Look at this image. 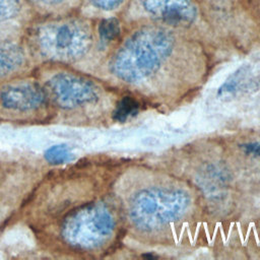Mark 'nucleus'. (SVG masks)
I'll use <instances>...</instances> for the list:
<instances>
[{
	"instance_id": "obj_1",
	"label": "nucleus",
	"mask_w": 260,
	"mask_h": 260,
	"mask_svg": "<svg viewBox=\"0 0 260 260\" xmlns=\"http://www.w3.org/2000/svg\"><path fill=\"white\" fill-rule=\"evenodd\" d=\"M21 38L32 62L39 64L71 65L85 57L92 45L90 23L71 11L31 19Z\"/></svg>"
},
{
	"instance_id": "obj_2",
	"label": "nucleus",
	"mask_w": 260,
	"mask_h": 260,
	"mask_svg": "<svg viewBox=\"0 0 260 260\" xmlns=\"http://www.w3.org/2000/svg\"><path fill=\"white\" fill-rule=\"evenodd\" d=\"M44 160L0 152V230L24 210L46 175Z\"/></svg>"
},
{
	"instance_id": "obj_3",
	"label": "nucleus",
	"mask_w": 260,
	"mask_h": 260,
	"mask_svg": "<svg viewBox=\"0 0 260 260\" xmlns=\"http://www.w3.org/2000/svg\"><path fill=\"white\" fill-rule=\"evenodd\" d=\"M35 76L42 84L54 118L57 115L68 121L99 100L98 87L86 76L70 68V65L40 64Z\"/></svg>"
},
{
	"instance_id": "obj_4",
	"label": "nucleus",
	"mask_w": 260,
	"mask_h": 260,
	"mask_svg": "<svg viewBox=\"0 0 260 260\" xmlns=\"http://www.w3.org/2000/svg\"><path fill=\"white\" fill-rule=\"evenodd\" d=\"M171 35L158 27H146L129 38L114 55L111 67L121 78L144 77L154 71L172 50Z\"/></svg>"
},
{
	"instance_id": "obj_5",
	"label": "nucleus",
	"mask_w": 260,
	"mask_h": 260,
	"mask_svg": "<svg viewBox=\"0 0 260 260\" xmlns=\"http://www.w3.org/2000/svg\"><path fill=\"white\" fill-rule=\"evenodd\" d=\"M52 119L54 115L48 96L35 74L0 83V121L42 123Z\"/></svg>"
},
{
	"instance_id": "obj_6",
	"label": "nucleus",
	"mask_w": 260,
	"mask_h": 260,
	"mask_svg": "<svg viewBox=\"0 0 260 260\" xmlns=\"http://www.w3.org/2000/svg\"><path fill=\"white\" fill-rule=\"evenodd\" d=\"M31 64L32 59L22 38L0 34V83L25 75Z\"/></svg>"
},
{
	"instance_id": "obj_7",
	"label": "nucleus",
	"mask_w": 260,
	"mask_h": 260,
	"mask_svg": "<svg viewBox=\"0 0 260 260\" xmlns=\"http://www.w3.org/2000/svg\"><path fill=\"white\" fill-rule=\"evenodd\" d=\"M141 4L152 17L173 25L190 24L197 13L192 0H141Z\"/></svg>"
},
{
	"instance_id": "obj_8",
	"label": "nucleus",
	"mask_w": 260,
	"mask_h": 260,
	"mask_svg": "<svg viewBox=\"0 0 260 260\" xmlns=\"http://www.w3.org/2000/svg\"><path fill=\"white\" fill-rule=\"evenodd\" d=\"M250 79V71L247 66L239 68L231 77L220 86L218 94L223 96H232L240 90H244Z\"/></svg>"
},
{
	"instance_id": "obj_9",
	"label": "nucleus",
	"mask_w": 260,
	"mask_h": 260,
	"mask_svg": "<svg viewBox=\"0 0 260 260\" xmlns=\"http://www.w3.org/2000/svg\"><path fill=\"white\" fill-rule=\"evenodd\" d=\"M22 0H0V26L14 23L21 15Z\"/></svg>"
},
{
	"instance_id": "obj_10",
	"label": "nucleus",
	"mask_w": 260,
	"mask_h": 260,
	"mask_svg": "<svg viewBox=\"0 0 260 260\" xmlns=\"http://www.w3.org/2000/svg\"><path fill=\"white\" fill-rule=\"evenodd\" d=\"M139 111V104L130 96H124L116 106L113 112V119L117 122H125L130 117L135 116Z\"/></svg>"
},
{
	"instance_id": "obj_11",
	"label": "nucleus",
	"mask_w": 260,
	"mask_h": 260,
	"mask_svg": "<svg viewBox=\"0 0 260 260\" xmlns=\"http://www.w3.org/2000/svg\"><path fill=\"white\" fill-rule=\"evenodd\" d=\"M32 6L43 10L44 14H58L69 11L72 0H28ZM42 14V15H44Z\"/></svg>"
},
{
	"instance_id": "obj_12",
	"label": "nucleus",
	"mask_w": 260,
	"mask_h": 260,
	"mask_svg": "<svg viewBox=\"0 0 260 260\" xmlns=\"http://www.w3.org/2000/svg\"><path fill=\"white\" fill-rule=\"evenodd\" d=\"M99 37L102 43H109L120 35V23L116 18L103 19L98 26Z\"/></svg>"
},
{
	"instance_id": "obj_13",
	"label": "nucleus",
	"mask_w": 260,
	"mask_h": 260,
	"mask_svg": "<svg viewBox=\"0 0 260 260\" xmlns=\"http://www.w3.org/2000/svg\"><path fill=\"white\" fill-rule=\"evenodd\" d=\"M72 157L70 148L65 144L50 147L45 153V160L50 165H62L68 162Z\"/></svg>"
},
{
	"instance_id": "obj_14",
	"label": "nucleus",
	"mask_w": 260,
	"mask_h": 260,
	"mask_svg": "<svg viewBox=\"0 0 260 260\" xmlns=\"http://www.w3.org/2000/svg\"><path fill=\"white\" fill-rule=\"evenodd\" d=\"M88 3L100 10L110 11L119 7L124 0H87Z\"/></svg>"
},
{
	"instance_id": "obj_15",
	"label": "nucleus",
	"mask_w": 260,
	"mask_h": 260,
	"mask_svg": "<svg viewBox=\"0 0 260 260\" xmlns=\"http://www.w3.org/2000/svg\"><path fill=\"white\" fill-rule=\"evenodd\" d=\"M241 148H242V149L244 150V152L247 153V154L260 157V141L242 144V145H241Z\"/></svg>"
}]
</instances>
